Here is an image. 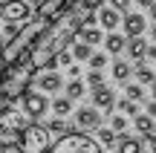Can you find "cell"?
<instances>
[{
  "label": "cell",
  "mask_w": 156,
  "mask_h": 153,
  "mask_svg": "<svg viewBox=\"0 0 156 153\" xmlns=\"http://www.w3.org/2000/svg\"><path fill=\"white\" fill-rule=\"evenodd\" d=\"M49 153H101V142H95V139H90L87 133H64V136H58V142L52 144Z\"/></svg>",
  "instance_id": "3"
},
{
  "label": "cell",
  "mask_w": 156,
  "mask_h": 153,
  "mask_svg": "<svg viewBox=\"0 0 156 153\" xmlns=\"http://www.w3.org/2000/svg\"><path fill=\"white\" fill-rule=\"evenodd\" d=\"M67 96L73 98V101H78V98L84 96V84H81V78H73V81L67 84Z\"/></svg>",
  "instance_id": "24"
},
{
  "label": "cell",
  "mask_w": 156,
  "mask_h": 153,
  "mask_svg": "<svg viewBox=\"0 0 156 153\" xmlns=\"http://www.w3.org/2000/svg\"><path fill=\"white\" fill-rule=\"evenodd\" d=\"M147 113H151V116H153V119H156V98H153V101H151V104H147Z\"/></svg>",
  "instance_id": "37"
},
{
  "label": "cell",
  "mask_w": 156,
  "mask_h": 153,
  "mask_svg": "<svg viewBox=\"0 0 156 153\" xmlns=\"http://www.w3.org/2000/svg\"><path fill=\"white\" fill-rule=\"evenodd\" d=\"M104 49L110 52V55H122V52L127 49V35H119L116 29H113V32L104 38Z\"/></svg>",
  "instance_id": "13"
},
{
  "label": "cell",
  "mask_w": 156,
  "mask_h": 153,
  "mask_svg": "<svg viewBox=\"0 0 156 153\" xmlns=\"http://www.w3.org/2000/svg\"><path fill=\"white\" fill-rule=\"evenodd\" d=\"M136 130H142V136H147V133H153L156 130V124H153V116L147 113V116H136Z\"/></svg>",
  "instance_id": "20"
},
{
  "label": "cell",
  "mask_w": 156,
  "mask_h": 153,
  "mask_svg": "<svg viewBox=\"0 0 156 153\" xmlns=\"http://www.w3.org/2000/svg\"><path fill=\"white\" fill-rule=\"evenodd\" d=\"M151 20H153V26H156V3L151 6Z\"/></svg>",
  "instance_id": "38"
},
{
  "label": "cell",
  "mask_w": 156,
  "mask_h": 153,
  "mask_svg": "<svg viewBox=\"0 0 156 153\" xmlns=\"http://www.w3.org/2000/svg\"><path fill=\"white\" fill-rule=\"evenodd\" d=\"M87 64H90L93 69H104V64H107V55H104V52H93Z\"/></svg>",
  "instance_id": "27"
},
{
  "label": "cell",
  "mask_w": 156,
  "mask_h": 153,
  "mask_svg": "<svg viewBox=\"0 0 156 153\" xmlns=\"http://www.w3.org/2000/svg\"><path fill=\"white\" fill-rule=\"evenodd\" d=\"M29 3H32V6H38V9H41V6H44L46 0H29Z\"/></svg>",
  "instance_id": "39"
},
{
  "label": "cell",
  "mask_w": 156,
  "mask_h": 153,
  "mask_svg": "<svg viewBox=\"0 0 156 153\" xmlns=\"http://www.w3.org/2000/svg\"><path fill=\"white\" fill-rule=\"evenodd\" d=\"M151 96L156 98V81H151Z\"/></svg>",
  "instance_id": "40"
},
{
  "label": "cell",
  "mask_w": 156,
  "mask_h": 153,
  "mask_svg": "<svg viewBox=\"0 0 156 153\" xmlns=\"http://www.w3.org/2000/svg\"><path fill=\"white\" fill-rule=\"evenodd\" d=\"M136 78H139L142 84H151V81H156V72L147 67L145 61H139V64H136Z\"/></svg>",
  "instance_id": "21"
},
{
  "label": "cell",
  "mask_w": 156,
  "mask_h": 153,
  "mask_svg": "<svg viewBox=\"0 0 156 153\" xmlns=\"http://www.w3.org/2000/svg\"><path fill=\"white\" fill-rule=\"evenodd\" d=\"M69 49H73V55H75V61H90V55H93V46L87 43V40H73V46H69Z\"/></svg>",
  "instance_id": "17"
},
{
  "label": "cell",
  "mask_w": 156,
  "mask_h": 153,
  "mask_svg": "<svg viewBox=\"0 0 156 153\" xmlns=\"http://www.w3.org/2000/svg\"><path fill=\"white\" fill-rule=\"evenodd\" d=\"M32 3L29 0H0V20L3 23H29Z\"/></svg>",
  "instance_id": "5"
},
{
  "label": "cell",
  "mask_w": 156,
  "mask_h": 153,
  "mask_svg": "<svg viewBox=\"0 0 156 153\" xmlns=\"http://www.w3.org/2000/svg\"><path fill=\"white\" fill-rule=\"evenodd\" d=\"M49 127L38 124L32 119V124H26L17 136V153H49L52 150V139H49Z\"/></svg>",
  "instance_id": "2"
},
{
  "label": "cell",
  "mask_w": 156,
  "mask_h": 153,
  "mask_svg": "<svg viewBox=\"0 0 156 153\" xmlns=\"http://www.w3.org/2000/svg\"><path fill=\"white\" fill-rule=\"evenodd\" d=\"M124 92H127V98H133V101H142V98H145L142 81H139V84H124Z\"/></svg>",
  "instance_id": "25"
},
{
  "label": "cell",
  "mask_w": 156,
  "mask_h": 153,
  "mask_svg": "<svg viewBox=\"0 0 156 153\" xmlns=\"http://www.w3.org/2000/svg\"><path fill=\"white\" fill-rule=\"evenodd\" d=\"M52 110H55V116H69L73 113V98L69 96H61L52 101Z\"/></svg>",
  "instance_id": "18"
},
{
  "label": "cell",
  "mask_w": 156,
  "mask_h": 153,
  "mask_svg": "<svg viewBox=\"0 0 156 153\" xmlns=\"http://www.w3.org/2000/svg\"><path fill=\"white\" fill-rule=\"evenodd\" d=\"M87 12L90 9H84L81 3H73V6H67L55 20L46 23V29L38 35V40H35V46H32V61L38 64V67L46 64L49 58H55L58 52H64L67 46H73V40L78 38V32H81V26H84Z\"/></svg>",
  "instance_id": "1"
},
{
  "label": "cell",
  "mask_w": 156,
  "mask_h": 153,
  "mask_svg": "<svg viewBox=\"0 0 156 153\" xmlns=\"http://www.w3.org/2000/svg\"><path fill=\"white\" fill-rule=\"evenodd\" d=\"M130 75H133V67H130V61H124V58H119V61H113V78L122 81V84H127Z\"/></svg>",
  "instance_id": "16"
},
{
  "label": "cell",
  "mask_w": 156,
  "mask_h": 153,
  "mask_svg": "<svg viewBox=\"0 0 156 153\" xmlns=\"http://www.w3.org/2000/svg\"><path fill=\"white\" fill-rule=\"evenodd\" d=\"M17 150V142H3L0 139V153H15Z\"/></svg>",
  "instance_id": "32"
},
{
  "label": "cell",
  "mask_w": 156,
  "mask_h": 153,
  "mask_svg": "<svg viewBox=\"0 0 156 153\" xmlns=\"http://www.w3.org/2000/svg\"><path fill=\"white\" fill-rule=\"evenodd\" d=\"M153 38H156V26H153Z\"/></svg>",
  "instance_id": "42"
},
{
  "label": "cell",
  "mask_w": 156,
  "mask_h": 153,
  "mask_svg": "<svg viewBox=\"0 0 156 153\" xmlns=\"http://www.w3.org/2000/svg\"><path fill=\"white\" fill-rule=\"evenodd\" d=\"M78 38L81 40H87L90 46H95V43H104V29H98V26H81V32H78Z\"/></svg>",
  "instance_id": "14"
},
{
  "label": "cell",
  "mask_w": 156,
  "mask_h": 153,
  "mask_svg": "<svg viewBox=\"0 0 156 153\" xmlns=\"http://www.w3.org/2000/svg\"><path fill=\"white\" fill-rule=\"evenodd\" d=\"M73 124L78 127V130H95V127H101V110L95 107V104L93 107H78Z\"/></svg>",
  "instance_id": "7"
},
{
  "label": "cell",
  "mask_w": 156,
  "mask_h": 153,
  "mask_svg": "<svg viewBox=\"0 0 156 153\" xmlns=\"http://www.w3.org/2000/svg\"><path fill=\"white\" fill-rule=\"evenodd\" d=\"M116 110H122L124 116H133V119L139 116V107H136V101H133V98H127V96L116 101Z\"/></svg>",
  "instance_id": "22"
},
{
  "label": "cell",
  "mask_w": 156,
  "mask_h": 153,
  "mask_svg": "<svg viewBox=\"0 0 156 153\" xmlns=\"http://www.w3.org/2000/svg\"><path fill=\"white\" fill-rule=\"evenodd\" d=\"M49 107H52V104L46 101V96H44L41 90H38V92H35V90H26V92H23V110L29 113V119H35V121L44 119Z\"/></svg>",
  "instance_id": "6"
},
{
  "label": "cell",
  "mask_w": 156,
  "mask_h": 153,
  "mask_svg": "<svg viewBox=\"0 0 156 153\" xmlns=\"http://www.w3.org/2000/svg\"><path fill=\"white\" fill-rule=\"evenodd\" d=\"M3 40H6V35H3V32H0V49H3Z\"/></svg>",
  "instance_id": "41"
},
{
  "label": "cell",
  "mask_w": 156,
  "mask_h": 153,
  "mask_svg": "<svg viewBox=\"0 0 156 153\" xmlns=\"http://www.w3.org/2000/svg\"><path fill=\"white\" fill-rule=\"evenodd\" d=\"M67 75H69V78H78V75H81V67H78V64L73 61V64L67 67Z\"/></svg>",
  "instance_id": "33"
},
{
  "label": "cell",
  "mask_w": 156,
  "mask_h": 153,
  "mask_svg": "<svg viewBox=\"0 0 156 153\" xmlns=\"http://www.w3.org/2000/svg\"><path fill=\"white\" fill-rule=\"evenodd\" d=\"M124 12H119V9H113V6H98V23H101V29H107V32H113V29L119 26V23L124 20Z\"/></svg>",
  "instance_id": "10"
},
{
  "label": "cell",
  "mask_w": 156,
  "mask_h": 153,
  "mask_svg": "<svg viewBox=\"0 0 156 153\" xmlns=\"http://www.w3.org/2000/svg\"><path fill=\"white\" fill-rule=\"evenodd\" d=\"M110 6L119 12H130V0H110Z\"/></svg>",
  "instance_id": "31"
},
{
  "label": "cell",
  "mask_w": 156,
  "mask_h": 153,
  "mask_svg": "<svg viewBox=\"0 0 156 153\" xmlns=\"http://www.w3.org/2000/svg\"><path fill=\"white\" fill-rule=\"evenodd\" d=\"M29 113L26 110H17V107H0V139L3 142H17L20 130L29 124Z\"/></svg>",
  "instance_id": "4"
},
{
  "label": "cell",
  "mask_w": 156,
  "mask_h": 153,
  "mask_svg": "<svg viewBox=\"0 0 156 153\" xmlns=\"http://www.w3.org/2000/svg\"><path fill=\"white\" fill-rule=\"evenodd\" d=\"M98 142L104 144V148H113V144H119V130H98Z\"/></svg>",
  "instance_id": "23"
},
{
  "label": "cell",
  "mask_w": 156,
  "mask_h": 153,
  "mask_svg": "<svg viewBox=\"0 0 156 153\" xmlns=\"http://www.w3.org/2000/svg\"><path fill=\"white\" fill-rule=\"evenodd\" d=\"M136 3H139V9H151L156 0H136Z\"/></svg>",
  "instance_id": "35"
},
{
  "label": "cell",
  "mask_w": 156,
  "mask_h": 153,
  "mask_svg": "<svg viewBox=\"0 0 156 153\" xmlns=\"http://www.w3.org/2000/svg\"><path fill=\"white\" fill-rule=\"evenodd\" d=\"M93 104L98 110H104V116H110L113 110H116V92H113L110 87H104V84L95 87L93 90Z\"/></svg>",
  "instance_id": "8"
},
{
  "label": "cell",
  "mask_w": 156,
  "mask_h": 153,
  "mask_svg": "<svg viewBox=\"0 0 156 153\" xmlns=\"http://www.w3.org/2000/svg\"><path fill=\"white\" fill-rule=\"evenodd\" d=\"M122 26H124V35H127V38H133V35H142V32L147 29V17L139 15V12H124Z\"/></svg>",
  "instance_id": "9"
},
{
  "label": "cell",
  "mask_w": 156,
  "mask_h": 153,
  "mask_svg": "<svg viewBox=\"0 0 156 153\" xmlns=\"http://www.w3.org/2000/svg\"><path fill=\"white\" fill-rule=\"evenodd\" d=\"M73 3H81L84 9H98V6H101V0H69L67 6H73ZM67 6H64V9H67Z\"/></svg>",
  "instance_id": "29"
},
{
  "label": "cell",
  "mask_w": 156,
  "mask_h": 153,
  "mask_svg": "<svg viewBox=\"0 0 156 153\" xmlns=\"http://www.w3.org/2000/svg\"><path fill=\"white\" fill-rule=\"evenodd\" d=\"M17 32H20V23H6V26H3V35H6V38H9V40L15 38Z\"/></svg>",
  "instance_id": "30"
},
{
  "label": "cell",
  "mask_w": 156,
  "mask_h": 153,
  "mask_svg": "<svg viewBox=\"0 0 156 153\" xmlns=\"http://www.w3.org/2000/svg\"><path fill=\"white\" fill-rule=\"evenodd\" d=\"M116 153H142V142H139V139H130L127 133H119Z\"/></svg>",
  "instance_id": "15"
},
{
  "label": "cell",
  "mask_w": 156,
  "mask_h": 153,
  "mask_svg": "<svg viewBox=\"0 0 156 153\" xmlns=\"http://www.w3.org/2000/svg\"><path fill=\"white\" fill-rule=\"evenodd\" d=\"M49 127L52 133H58V136H64V133H69V130H75V124H69V121H64V116H55V119L49 121Z\"/></svg>",
  "instance_id": "19"
},
{
  "label": "cell",
  "mask_w": 156,
  "mask_h": 153,
  "mask_svg": "<svg viewBox=\"0 0 156 153\" xmlns=\"http://www.w3.org/2000/svg\"><path fill=\"white\" fill-rule=\"evenodd\" d=\"M147 61H156V46H147Z\"/></svg>",
  "instance_id": "36"
},
{
  "label": "cell",
  "mask_w": 156,
  "mask_h": 153,
  "mask_svg": "<svg viewBox=\"0 0 156 153\" xmlns=\"http://www.w3.org/2000/svg\"><path fill=\"white\" fill-rule=\"evenodd\" d=\"M87 84L93 87V90L101 87V84H104V72H101V69H90V72H87Z\"/></svg>",
  "instance_id": "26"
},
{
  "label": "cell",
  "mask_w": 156,
  "mask_h": 153,
  "mask_svg": "<svg viewBox=\"0 0 156 153\" xmlns=\"http://www.w3.org/2000/svg\"><path fill=\"white\" fill-rule=\"evenodd\" d=\"M147 46H151V43H147L142 35L127 38V58H130V61H136V64H139V61H147Z\"/></svg>",
  "instance_id": "11"
},
{
  "label": "cell",
  "mask_w": 156,
  "mask_h": 153,
  "mask_svg": "<svg viewBox=\"0 0 156 153\" xmlns=\"http://www.w3.org/2000/svg\"><path fill=\"white\" fill-rule=\"evenodd\" d=\"M145 142H147V148L156 153V136H153V133H147V136H145Z\"/></svg>",
  "instance_id": "34"
},
{
  "label": "cell",
  "mask_w": 156,
  "mask_h": 153,
  "mask_svg": "<svg viewBox=\"0 0 156 153\" xmlns=\"http://www.w3.org/2000/svg\"><path fill=\"white\" fill-rule=\"evenodd\" d=\"M61 72H58V69H44V72H41V78H38V90L41 92H58L61 90Z\"/></svg>",
  "instance_id": "12"
},
{
  "label": "cell",
  "mask_w": 156,
  "mask_h": 153,
  "mask_svg": "<svg viewBox=\"0 0 156 153\" xmlns=\"http://www.w3.org/2000/svg\"><path fill=\"white\" fill-rule=\"evenodd\" d=\"M110 127H113V130H119V133H124V127H127V119H124V116H113Z\"/></svg>",
  "instance_id": "28"
}]
</instances>
